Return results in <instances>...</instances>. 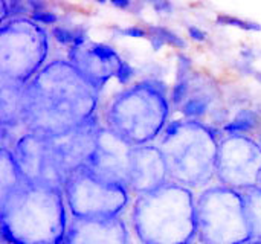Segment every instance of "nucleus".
Masks as SVG:
<instances>
[{
  "label": "nucleus",
  "instance_id": "7ed1b4c3",
  "mask_svg": "<svg viewBox=\"0 0 261 244\" xmlns=\"http://www.w3.org/2000/svg\"><path fill=\"white\" fill-rule=\"evenodd\" d=\"M197 238L202 244H245L252 240L245 199L219 189L202 194L197 203Z\"/></svg>",
  "mask_w": 261,
  "mask_h": 244
},
{
  "label": "nucleus",
  "instance_id": "9d476101",
  "mask_svg": "<svg viewBox=\"0 0 261 244\" xmlns=\"http://www.w3.org/2000/svg\"><path fill=\"white\" fill-rule=\"evenodd\" d=\"M147 29H148V32L156 34L158 37H161L165 41V44H168V46H171L174 49H185L187 47V41L179 34H176L174 31H171L167 26H162V24H148Z\"/></svg>",
  "mask_w": 261,
  "mask_h": 244
},
{
  "label": "nucleus",
  "instance_id": "4468645a",
  "mask_svg": "<svg viewBox=\"0 0 261 244\" xmlns=\"http://www.w3.org/2000/svg\"><path fill=\"white\" fill-rule=\"evenodd\" d=\"M113 32L116 35H121V37H130V38H147L148 40V29L144 28V26H139V24H132V26H127V28H118L115 26L113 28Z\"/></svg>",
  "mask_w": 261,
  "mask_h": 244
},
{
  "label": "nucleus",
  "instance_id": "423d86ee",
  "mask_svg": "<svg viewBox=\"0 0 261 244\" xmlns=\"http://www.w3.org/2000/svg\"><path fill=\"white\" fill-rule=\"evenodd\" d=\"M261 128V115L257 109H240L236 116L228 121L222 131L231 136L252 134Z\"/></svg>",
  "mask_w": 261,
  "mask_h": 244
},
{
  "label": "nucleus",
  "instance_id": "412c9836",
  "mask_svg": "<svg viewBox=\"0 0 261 244\" xmlns=\"http://www.w3.org/2000/svg\"><path fill=\"white\" fill-rule=\"evenodd\" d=\"M28 8H29V12H41V11H47L49 9V3L44 2V0H28L26 2Z\"/></svg>",
  "mask_w": 261,
  "mask_h": 244
},
{
  "label": "nucleus",
  "instance_id": "f3484780",
  "mask_svg": "<svg viewBox=\"0 0 261 244\" xmlns=\"http://www.w3.org/2000/svg\"><path fill=\"white\" fill-rule=\"evenodd\" d=\"M182 127H184V121H180V119L170 121V122L165 125L164 131H162V138H161L162 145H165V144H168L170 141H173V139L180 133Z\"/></svg>",
  "mask_w": 261,
  "mask_h": 244
},
{
  "label": "nucleus",
  "instance_id": "2eb2a0df",
  "mask_svg": "<svg viewBox=\"0 0 261 244\" xmlns=\"http://www.w3.org/2000/svg\"><path fill=\"white\" fill-rule=\"evenodd\" d=\"M31 20L35 21L37 24H44V26H55L60 23V15L55 12V11H41V12H32L31 15Z\"/></svg>",
  "mask_w": 261,
  "mask_h": 244
},
{
  "label": "nucleus",
  "instance_id": "6ab92c4d",
  "mask_svg": "<svg viewBox=\"0 0 261 244\" xmlns=\"http://www.w3.org/2000/svg\"><path fill=\"white\" fill-rule=\"evenodd\" d=\"M187 31H188V37H190L193 41L203 43V41H206V38H208L206 31L202 29V28L197 26V24H188V26H187Z\"/></svg>",
  "mask_w": 261,
  "mask_h": 244
},
{
  "label": "nucleus",
  "instance_id": "b1692460",
  "mask_svg": "<svg viewBox=\"0 0 261 244\" xmlns=\"http://www.w3.org/2000/svg\"><path fill=\"white\" fill-rule=\"evenodd\" d=\"M0 9H2V21L5 23V20L11 18V9H9V2H8V0H2V2H0Z\"/></svg>",
  "mask_w": 261,
  "mask_h": 244
},
{
  "label": "nucleus",
  "instance_id": "f257e3e1",
  "mask_svg": "<svg viewBox=\"0 0 261 244\" xmlns=\"http://www.w3.org/2000/svg\"><path fill=\"white\" fill-rule=\"evenodd\" d=\"M66 223L57 185L28 180L2 199L3 244H64Z\"/></svg>",
  "mask_w": 261,
  "mask_h": 244
},
{
  "label": "nucleus",
  "instance_id": "20e7f679",
  "mask_svg": "<svg viewBox=\"0 0 261 244\" xmlns=\"http://www.w3.org/2000/svg\"><path fill=\"white\" fill-rule=\"evenodd\" d=\"M63 183L73 219H118L128 203L127 186L107 182L87 167L70 173Z\"/></svg>",
  "mask_w": 261,
  "mask_h": 244
},
{
  "label": "nucleus",
  "instance_id": "1a4fd4ad",
  "mask_svg": "<svg viewBox=\"0 0 261 244\" xmlns=\"http://www.w3.org/2000/svg\"><path fill=\"white\" fill-rule=\"evenodd\" d=\"M216 23L220 24V26H232V28H239V29H243V31H255V32L261 31V23L252 21V20H246V18H242V17H236L232 14H225V12H220L216 17Z\"/></svg>",
  "mask_w": 261,
  "mask_h": 244
},
{
  "label": "nucleus",
  "instance_id": "a211bd4d",
  "mask_svg": "<svg viewBox=\"0 0 261 244\" xmlns=\"http://www.w3.org/2000/svg\"><path fill=\"white\" fill-rule=\"evenodd\" d=\"M75 31V38H73V44L75 47H84L87 43H89V32H87V28L83 26V24H78L73 28ZM70 46V47H72Z\"/></svg>",
  "mask_w": 261,
  "mask_h": 244
},
{
  "label": "nucleus",
  "instance_id": "393cba45",
  "mask_svg": "<svg viewBox=\"0 0 261 244\" xmlns=\"http://www.w3.org/2000/svg\"><path fill=\"white\" fill-rule=\"evenodd\" d=\"M240 55H242V58H243L245 61H248V63H252L254 58H255V52H254L252 47H243L242 52H240Z\"/></svg>",
  "mask_w": 261,
  "mask_h": 244
},
{
  "label": "nucleus",
  "instance_id": "cd10ccee",
  "mask_svg": "<svg viewBox=\"0 0 261 244\" xmlns=\"http://www.w3.org/2000/svg\"><path fill=\"white\" fill-rule=\"evenodd\" d=\"M191 244H193V243H191Z\"/></svg>",
  "mask_w": 261,
  "mask_h": 244
},
{
  "label": "nucleus",
  "instance_id": "dca6fc26",
  "mask_svg": "<svg viewBox=\"0 0 261 244\" xmlns=\"http://www.w3.org/2000/svg\"><path fill=\"white\" fill-rule=\"evenodd\" d=\"M193 75V60L185 53H177V69H176V79L190 78Z\"/></svg>",
  "mask_w": 261,
  "mask_h": 244
},
{
  "label": "nucleus",
  "instance_id": "6e6552de",
  "mask_svg": "<svg viewBox=\"0 0 261 244\" xmlns=\"http://www.w3.org/2000/svg\"><path fill=\"white\" fill-rule=\"evenodd\" d=\"M92 55H95L99 61H102L104 64H109L115 69H118L119 63H121V57L119 53L116 52V49L107 43H101V41H95V43H90L89 47H87Z\"/></svg>",
  "mask_w": 261,
  "mask_h": 244
},
{
  "label": "nucleus",
  "instance_id": "f8f14e48",
  "mask_svg": "<svg viewBox=\"0 0 261 244\" xmlns=\"http://www.w3.org/2000/svg\"><path fill=\"white\" fill-rule=\"evenodd\" d=\"M54 40L63 46H72L73 44V38H75V31L63 23H58L52 28L50 31Z\"/></svg>",
  "mask_w": 261,
  "mask_h": 244
},
{
  "label": "nucleus",
  "instance_id": "aec40b11",
  "mask_svg": "<svg viewBox=\"0 0 261 244\" xmlns=\"http://www.w3.org/2000/svg\"><path fill=\"white\" fill-rule=\"evenodd\" d=\"M151 6H153V9H154L158 14L171 15L173 11H174V5H173L170 0H154V2H151Z\"/></svg>",
  "mask_w": 261,
  "mask_h": 244
},
{
  "label": "nucleus",
  "instance_id": "a878e982",
  "mask_svg": "<svg viewBox=\"0 0 261 244\" xmlns=\"http://www.w3.org/2000/svg\"><path fill=\"white\" fill-rule=\"evenodd\" d=\"M254 76H255V79H257V81L261 84V72H255V75H254Z\"/></svg>",
  "mask_w": 261,
  "mask_h": 244
},
{
  "label": "nucleus",
  "instance_id": "ddd939ff",
  "mask_svg": "<svg viewBox=\"0 0 261 244\" xmlns=\"http://www.w3.org/2000/svg\"><path fill=\"white\" fill-rule=\"evenodd\" d=\"M136 76V69L125 60H121L116 72H115V78L121 86H127L130 84V81Z\"/></svg>",
  "mask_w": 261,
  "mask_h": 244
},
{
  "label": "nucleus",
  "instance_id": "0eeeda50",
  "mask_svg": "<svg viewBox=\"0 0 261 244\" xmlns=\"http://www.w3.org/2000/svg\"><path fill=\"white\" fill-rule=\"evenodd\" d=\"M211 104H213V95L210 92H206L205 89L200 92H193L190 98L180 105L179 112L190 121H196V119H202L203 116L208 115V112L211 110Z\"/></svg>",
  "mask_w": 261,
  "mask_h": 244
},
{
  "label": "nucleus",
  "instance_id": "bb28decb",
  "mask_svg": "<svg viewBox=\"0 0 261 244\" xmlns=\"http://www.w3.org/2000/svg\"><path fill=\"white\" fill-rule=\"evenodd\" d=\"M245 244H261V243H251V241H248V243H245Z\"/></svg>",
  "mask_w": 261,
  "mask_h": 244
},
{
  "label": "nucleus",
  "instance_id": "9b49d317",
  "mask_svg": "<svg viewBox=\"0 0 261 244\" xmlns=\"http://www.w3.org/2000/svg\"><path fill=\"white\" fill-rule=\"evenodd\" d=\"M190 95H191V76L184 78V79H176V83L171 89L170 102L173 107H176L179 110L180 105L190 98Z\"/></svg>",
  "mask_w": 261,
  "mask_h": 244
},
{
  "label": "nucleus",
  "instance_id": "5701e85b",
  "mask_svg": "<svg viewBox=\"0 0 261 244\" xmlns=\"http://www.w3.org/2000/svg\"><path fill=\"white\" fill-rule=\"evenodd\" d=\"M110 5H112L113 8L122 9V11H130V9L135 6V3H133L132 0H112Z\"/></svg>",
  "mask_w": 261,
  "mask_h": 244
},
{
  "label": "nucleus",
  "instance_id": "4be33fe9",
  "mask_svg": "<svg viewBox=\"0 0 261 244\" xmlns=\"http://www.w3.org/2000/svg\"><path fill=\"white\" fill-rule=\"evenodd\" d=\"M150 35H148V41H150V46H151V49L154 50V52H158V50H161L164 46H165V41L161 38V37H158L156 34H151V32H148Z\"/></svg>",
  "mask_w": 261,
  "mask_h": 244
},
{
  "label": "nucleus",
  "instance_id": "39448f33",
  "mask_svg": "<svg viewBox=\"0 0 261 244\" xmlns=\"http://www.w3.org/2000/svg\"><path fill=\"white\" fill-rule=\"evenodd\" d=\"M64 244H130L125 223L118 219L83 220L73 219Z\"/></svg>",
  "mask_w": 261,
  "mask_h": 244
},
{
  "label": "nucleus",
  "instance_id": "f03ea898",
  "mask_svg": "<svg viewBox=\"0 0 261 244\" xmlns=\"http://www.w3.org/2000/svg\"><path fill=\"white\" fill-rule=\"evenodd\" d=\"M135 232L142 244H191L197 237V208L190 189L174 185L138 197Z\"/></svg>",
  "mask_w": 261,
  "mask_h": 244
}]
</instances>
